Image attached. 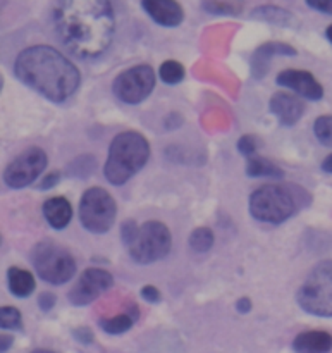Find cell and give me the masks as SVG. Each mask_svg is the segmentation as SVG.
Instances as JSON below:
<instances>
[{"mask_svg": "<svg viewBox=\"0 0 332 353\" xmlns=\"http://www.w3.org/2000/svg\"><path fill=\"white\" fill-rule=\"evenodd\" d=\"M31 353H55V352H52V350H43V348H40V350H34V352H31Z\"/></svg>", "mask_w": 332, "mask_h": 353, "instance_id": "37", "label": "cell"}, {"mask_svg": "<svg viewBox=\"0 0 332 353\" xmlns=\"http://www.w3.org/2000/svg\"><path fill=\"white\" fill-rule=\"evenodd\" d=\"M205 9L210 10V12H216V14H226V12H233L227 3L219 2V0H207L205 2Z\"/></svg>", "mask_w": 332, "mask_h": 353, "instance_id": "27", "label": "cell"}, {"mask_svg": "<svg viewBox=\"0 0 332 353\" xmlns=\"http://www.w3.org/2000/svg\"><path fill=\"white\" fill-rule=\"evenodd\" d=\"M7 283H9L10 293L19 299H26L34 290V279L31 272L19 268H10L7 271Z\"/></svg>", "mask_w": 332, "mask_h": 353, "instance_id": "18", "label": "cell"}, {"mask_svg": "<svg viewBox=\"0 0 332 353\" xmlns=\"http://www.w3.org/2000/svg\"><path fill=\"white\" fill-rule=\"evenodd\" d=\"M298 303L312 316L332 317V261L317 265L298 292Z\"/></svg>", "mask_w": 332, "mask_h": 353, "instance_id": "7", "label": "cell"}, {"mask_svg": "<svg viewBox=\"0 0 332 353\" xmlns=\"http://www.w3.org/2000/svg\"><path fill=\"white\" fill-rule=\"evenodd\" d=\"M141 296L150 303L160 302V292H158L155 286H145V288L141 290Z\"/></svg>", "mask_w": 332, "mask_h": 353, "instance_id": "29", "label": "cell"}, {"mask_svg": "<svg viewBox=\"0 0 332 353\" xmlns=\"http://www.w3.org/2000/svg\"><path fill=\"white\" fill-rule=\"evenodd\" d=\"M158 74H160L162 81L167 83V85H178L185 78V68L178 61H165L160 65V72Z\"/></svg>", "mask_w": 332, "mask_h": 353, "instance_id": "22", "label": "cell"}, {"mask_svg": "<svg viewBox=\"0 0 332 353\" xmlns=\"http://www.w3.org/2000/svg\"><path fill=\"white\" fill-rule=\"evenodd\" d=\"M278 83L282 86L295 90L302 97L309 100H320L324 95V88L315 76L309 71H300V69H286L278 76Z\"/></svg>", "mask_w": 332, "mask_h": 353, "instance_id": "12", "label": "cell"}, {"mask_svg": "<svg viewBox=\"0 0 332 353\" xmlns=\"http://www.w3.org/2000/svg\"><path fill=\"white\" fill-rule=\"evenodd\" d=\"M114 278L103 269H86L78 279L72 290L69 292V300L74 305H88V303L95 302L100 295L107 292L112 286Z\"/></svg>", "mask_w": 332, "mask_h": 353, "instance_id": "11", "label": "cell"}, {"mask_svg": "<svg viewBox=\"0 0 332 353\" xmlns=\"http://www.w3.org/2000/svg\"><path fill=\"white\" fill-rule=\"evenodd\" d=\"M312 9L320 10L324 14H332V0H307Z\"/></svg>", "mask_w": 332, "mask_h": 353, "instance_id": "28", "label": "cell"}, {"mask_svg": "<svg viewBox=\"0 0 332 353\" xmlns=\"http://www.w3.org/2000/svg\"><path fill=\"white\" fill-rule=\"evenodd\" d=\"M150 157V145L143 134L124 131L117 134L109 148L105 162V178L112 185H124L145 168Z\"/></svg>", "mask_w": 332, "mask_h": 353, "instance_id": "3", "label": "cell"}, {"mask_svg": "<svg viewBox=\"0 0 332 353\" xmlns=\"http://www.w3.org/2000/svg\"><path fill=\"white\" fill-rule=\"evenodd\" d=\"M315 131L317 140L326 147H332V116H322L315 121Z\"/></svg>", "mask_w": 332, "mask_h": 353, "instance_id": "24", "label": "cell"}, {"mask_svg": "<svg viewBox=\"0 0 332 353\" xmlns=\"http://www.w3.org/2000/svg\"><path fill=\"white\" fill-rule=\"evenodd\" d=\"M123 241L131 259L138 264H152L171 252V231L158 221H147L138 226L134 221L123 224Z\"/></svg>", "mask_w": 332, "mask_h": 353, "instance_id": "4", "label": "cell"}, {"mask_svg": "<svg viewBox=\"0 0 332 353\" xmlns=\"http://www.w3.org/2000/svg\"><path fill=\"white\" fill-rule=\"evenodd\" d=\"M332 348V336L326 331H307L293 341L296 353H327Z\"/></svg>", "mask_w": 332, "mask_h": 353, "instance_id": "16", "label": "cell"}, {"mask_svg": "<svg viewBox=\"0 0 332 353\" xmlns=\"http://www.w3.org/2000/svg\"><path fill=\"white\" fill-rule=\"evenodd\" d=\"M52 19L57 37L76 57L95 59L112 43L116 14L110 0H55Z\"/></svg>", "mask_w": 332, "mask_h": 353, "instance_id": "1", "label": "cell"}, {"mask_svg": "<svg viewBox=\"0 0 332 353\" xmlns=\"http://www.w3.org/2000/svg\"><path fill=\"white\" fill-rule=\"evenodd\" d=\"M117 207L109 192L103 188H90L81 196L79 203V219L90 233L102 234L112 228Z\"/></svg>", "mask_w": 332, "mask_h": 353, "instance_id": "8", "label": "cell"}, {"mask_svg": "<svg viewBox=\"0 0 332 353\" xmlns=\"http://www.w3.org/2000/svg\"><path fill=\"white\" fill-rule=\"evenodd\" d=\"M326 34H327V38H329V41H331V43H332V24H331L329 28H327Z\"/></svg>", "mask_w": 332, "mask_h": 353, "instance_id": "36", "label": "cell"}, {"mask_svg": "<svg viewBox=\"0 0 332 353\" xmlns=\"http://www.w3.org/2000/svg\"><path fill=\"white\" fill-rule=\"evenodd\" d=\"M271 110L282 126H293L302 119L303 112H305V103L293 93L279 92L272 95Z\"/></svg>", "mask_w": 332, "mask_h": 353, "instance_id": "13", "label": "cell"}, {"mask_svg": "<svg viewBox=\"0 0 332 353\" xmlns=\"http://www.w3.org/2000/svg\"><path fill=\"white\" fill-rule=\"evenodd\" d=\"M155 86V72L150 65H134L114 79L112 92L121 102L140 103L147 99Z\"/></svg>", "mask_w": 332, "mask_h": 353, "instance_id": "9", "label": "cell"}, {"mask_svg": "<svg viewBox=\"0 0 332 353\" xmlns=\"http://www.w3.org/2000/svg\"><path fill=\"white\" fill-rule=\"evenodd\" d=\"M17 78L52 102H64L79 86V71L68 57L47 45H34L17 55Z\"/></svg>", "mask_w": 332, "mask_h": 353, "instance_id": "2", "label": "cell"}, {"mask_svg": "<svg viewBox=\"0 0 332 353\" xmlns=\"http://www.w3.org/2000/svg\"><path fill=\"white\" fill-rule=\"evenodd\" d=\"M0 324H2V330H21L23 327L21 312L14 307H3L0 310Z\"/></svg>", "mask_w": 332, "mask_h": 353, "instance_id": "25", "label": "cell"}, {"mask_svg": "<svg viewBox=\"0 0 332 353\" xmlns=\"http://www.w3.org/2000/svg\"><path fill=\"white\" fill-rule=\"evenodd\" d=\"M43 216L52 228L64 230L72 219V207L64 196H52L43 203Z\"/></svg>", "mask_w": 332, "mask_h": 353, "instance_id": "17", "label": "cell"}, {"mask_svg": "<svg viewBox=\"0 0 332 353\" xmlns=\"http://www.w3.org/2000/svg\"><path fill=\"white\" fill-rule=\"evenodd\" d=\"M189 245L196 252H209L214 245V233L209 228H196L189 236Z\"/></svg>", "mask_w": 332, "mask_h": 353, "instance_id": "23", "label": "cell"}, {"mask_svg": "<svg viewBox=\"0 0 332 353\" xmlns=\"http://www.w3.org/2000/svg\"><path fill=\"white\" fill-rule=\"evenodd\" d=\"M34 271L43 281L50 285H64L72 279L76 272V262L72 255L54 241H41L31 254Z\"/></svg>", "mask_w": 332, "mask_h": 353, "instance_id": "6", "label": "cell"}, {"mask_svg": "<svg viewBox=\"0 0 332 353\" xmlns=\"http://www.w3.org/2000/svg\"><path fill=\"white\" fill-rule=\"evenodd\" d=\"M238 148H240V152L243 155L251 157V155L255 154V150H257V140H255V137L245 134V137H241V140L238 141Z\"/></svg>", "mask_w": 332, "mask_h": 353, "instance_id": "26", "label": "cell"}, {"mask_svg": "<svg viewBox=\"0 0 332 353\" xmlns=\"http://www.w3.org/2000/svg\"><path fill=\"white\" fill-rule=\"evenodd\" d=\"M74 334H76V338H78V340L81 341V343H90V341L93 340L92 333H90L88 330H85V327H81V330H78Z\"/></svg>", "mask_w": 332, "mask_h": 353, "instance_id": "31", "label": "cell"}, {"mask_svg": "<svg viewBox=\"0 0 332 353\" xmlns=\"http://www.w3.org/2000/svg\"><path fill=\"white\" fill-rule=\"evenodd\" d=\"M251 17L258 21H265V23L276 24V26H293V23H295V16L278 6L257 7V9L251 10Z\"/></svg>", "mask_w": 332, "mask_h": 353, "instance_id": "19", "label": "cell"}, {"mask_svg": "<svg viewBox=\"0 0 332 353\" xmlns=\"http://www.w3.org/2000/svg\"><path fill=\"white\" fill-rule=\"evenodd\" d=\"M45 165H47L45 152L38 147L28 148L7 165L3 181L10 188H24L45 171Z\"/></svg>", "mask_w": 332, "mask_h": 353, "instance_id": "10", "label": "cell"}, {"mask_svg": "<svg viewBox=\"0 0 332 353\" xmlns=\"http://www.w3.org/2000/svg\"><path fill=\"white\" fill-rule=\"evenodd\" d=\"M322 169H324V171H327V172H332V154L326 159V161H324Z\"/></svg>", "mask_w": 332, "mask_h": 353, "instance_id": "35", "label": "cell"}, {"mask_svg": "<svg viewBox=\"0 0 332 353\" xmlns=\"http://www.w3.org/2000/svg\"><path fill=\"white\" fill-rule=\"evenodd\" d=\"M236 309H238V312H241V314H248L251 310V302L248 299H241V300H238V303H236Z\"/></svg>", "mask_w": 332, "mask_h": 353, "instance_id": "32", "label": "cell"}, {"mask_svg": "<svg viewBox=\"0 0 332 353\" xmlns=\"http://www.w3.org/2000/svg\"><path fill=\"white\" fill-rule=\"evenodd\" d=\"M10 343H12V338L7 336V334H2V353L9 350Z\"/></svg>", "mask_w": 332, "mask_h": 353, "instance_id": "34", "label": "cell"}, {"mask_svg": "<svg viewBox=\"0 0 332 353\" xmlns=\"http://www.w3.org/2000/svg\"><path fill=\"white\" fill-rule=\"evenodd\" d=\"M138 307H131L127 312L119 314L116 317H107L100 321V327L109 334H123L133 327V324L138 321Z\"/></svg>", "mask_w": 332, "mask_h": 353, "instance_id": "20", "label": "cell"}, {"mask_svg": "<svg viewBox=\"0 0 332 353\" xmlns=\"http://www.w3.org/2000/svg\"><path fill=\"white\" fill-rule=\"evenodd\" d=\"M247 172L251 178H260V176H265V178H282L284 176L282 169H279L278 165L258 157L250 159L247 165Z\"/></svg>", "mask_w": 332, "mask_h": 353, "instance_id": "21", "label": "cell"}, {"mask_svg": "<svg viewBox=\"0 0 332 353\" xmlns=\"http://www.w3.org/2000/svg\"><path fill=\"white\" fill-rule=\"evenodd\" d=\"M145 12L162 26H179L185 19L183 7L176 0H141Z\"/></svg>", "mask_w": 332, "mask_h": 353, "instance_id": "14", "label": "cell"}, {"mask_svg": "<svg viewBox=\"0 0 332 353\" xmlns=\"http://www.w3.org/2000/svg\"><path fill=\"white\" fill-rule=\"evenodd\" d=\"M59 181V174H50V176H47V179H45L43 183H41V188H50L52 185H55V183Z\"/></svg>", "mask_w": 332, "mask_h": 353, "instance_id": "33", "label": "cell"}, {"mask_svg": "<svg viewBox=\"0 0 332 353\" xmlns=\"http://www.w3.org/2000/svg\"><path fill=\"white\" fill-rule=\"evenodd\" d=\"M54 305H55V296L52 295V293H43V295L40 296V309L41 310L48 312V310H50Z\"/></svg>", "mask_w": 332, "mask_h": 353, "instance_id": "30", "label": "cell"}, {"mask_svg": "<svg viewBox=\"0 0 332 353\" xmlns=\"http://www.w3.org/2000/svg\"><path fill=\"white\" fill-rule=\"evenodd\" d=\"M291 186L265 185L250 196V214L262 223L279 224L296 214L303 203V190L293 192Z\"/></svg>", "mask_w": 332, "mask_h": 353, "instance_id": "5", "label": "cell"}, {"mask_svg": "<svg viewBox=\"0 0 332 353\" xmlns=\"http://www.w3.org/2000/svg\"><path fill=\"white\" fill-rule=\"evenodd\" d=\"M296 50L288 43H279V41H269L260 45L251 55V76L255 79H260L269 71L271 61L278 55H295Z\"/></svg>", "mask_w": 332, "mask_h": 353, "instance_id": "15", "label": "cell"}]
</instances>
